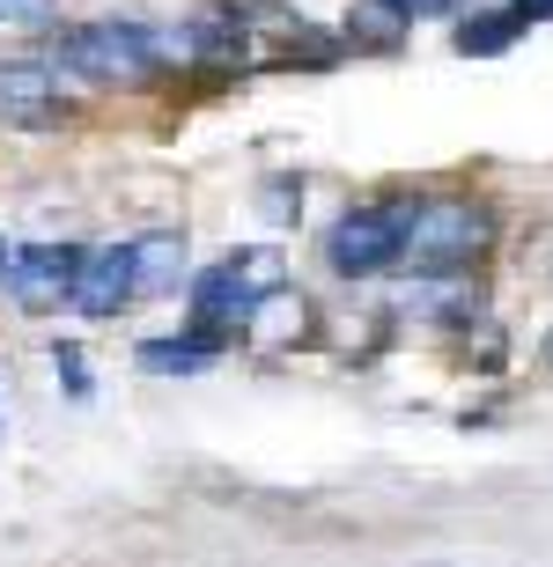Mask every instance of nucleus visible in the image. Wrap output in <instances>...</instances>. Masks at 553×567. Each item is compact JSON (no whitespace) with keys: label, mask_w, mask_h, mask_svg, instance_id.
Masks as SVG:
<instances>
[{"label":"nucleus","mask_w":553,"mask_h":567,"mask_svg":"<svg viewBox=\"0 0 553 567\" xmlns=\"http://www.w3.org/2000/svg\"><path fill=\"white\" fill-rule=\"evenodd\" d=\"M74 104L60 96V74L44 60H0V126L22 133H60Z\"/></svg>","instance_id":"nucleus-5"},{"label":"nucleus","mask_w":553,"mask_h":567,"mask_svg":"<svg viewBox=\"0 0 553 567\" xmlns=\"http://www.w3.org/2000/svg\"><path fill=\"white\" fill-rule=\"evenodd\" d=\"M8 251H16V244H8V236H0V280H8Z\"/></svg>","instance_id":"nucleus-19"},{"label":"nucleus","mask_w":553,"mask_h":567,"mask_svg":"<svg viewBox=\"0 0 553 567\" xmlns=\"http://www.w3.org/2000/svg\"><path fill=\"white\" fill-rule=\"evenodd\" d=\"M222 266H229L244 288L266 302V295H280V288H296V274H288V258H280V244H244V251H222Z\"/></svg>","instance_id":"nucleus-12"},{"label":"nucleus","mask_w":553,"mask_h":567,"mask_svg":"<svg viewBox=\"0 0 553 567\" xmlns=\"http://www.w3.org/2000/svg\"><path fill=\"white\" fill-rule=\"evenodd\" d=\"M82 258H89V244H16L0 295H8L16 310H30V317L60 310L66 295H74V280H82Z\"/></svg>","instance_id":"nucleus-4"},{"label":"nucleus","mask_w":553,"mask_h":567,"mask_svg":"<svg viewBox=\"0 0 553 567\" xmlns=\"http://www.w3.org/2000/svg\"><path fill=\"white\" fill-rule=\"evenodd\" d=\"M52 8L60 0H0V22L8 30H38V22H52Z\"/></svg>","instance_id":"nucleus-15"},{"label":"nucleus","mask_w":553,"mask_h":567,"mask_svg":"<svg viewBox=\"0 0 553 567\" xmlns=\"http://www.w3.org/2000/svg\"><path fill=\"white\" fill-rule=\"evenodd\" d=\"M258 207L274 214L280 229H288V221H303V177H266V185H258Z\"/></svg>","instance_id":"nucleus-14"},{"label":"nucleus","mask_w":553,"mask_h":567,"mask_svg":"<svg viewBox=\"0 0 553 567\" xmlns=\"http://www.w3.org/2000/svg\"><path fill=\"white\" fill-rule=\"evenodd\" d=\"M406 30H413V22H406L399 8H383V0H362V8H347L340 44H347V52H399Z\"/></svg>","instance_id":"nucleus-11"},{"label":"nucleus","mask_w":553,"mask_h":567,"mask_svg":"<svg viewBox=\"0 0 553 567\" xmlns=\"http://www.w3.org/2000/svg\"><path fill=\"white\" fill-rule=\"evenodd\" d=\"M399 310L421 317V324H443V332H480L488 324V295L472 280H413L399 295Z\"/></svg>","instance_id":"nucleus-8"},{"label":"nucleus","mask_w":553,"mask_h":567,"mask_svg":"<svg viewBox=\"0 0 553 567\" xmlns=\"http://www.w3.org/2000/svg\"><path fill=\"white\" fill-rule=\"evenodd\" d=\"M383 8H399L406 22H428V16H465L472 0H383Z\"/></svg>","instance_id":"nucleus-16"},{"label":"nucleus","mask_w":553,"mask_h":567,"mask_svg":"<svg viewBox=\"0 0 553 567\" xmlns=\"http://www.w3.org/2000/svg\"><path fill=\"white\" fill-rule=\"evenodd\" d=\"M413 207H421V192H383V199L347 207L340 221L325 229V274H332V280H383V274H399Z\"/></svg>","instance_id":"nucleus-3"},{"label":"nucleus","mask_w":553,"mask_h":567,"mask_svg":"<svg viewBox=\"0 0 553 567\" xmlns=\"http://www.w3.org/2000/svg\"><path fill=\"white\" fill-rule=\"evenodd\" d=\"M229 354V347H214V339H199V332H185V324H177V332H155V339H141V347H133V361H141V369H149V377H207L214 361Z\"/></svg>","instance_id":"nucleus-9"},{"label":"nucleus","mask_w":553,"mask_h":567,"mask_svg":"<svg viewBox=\"0 0 553 567\" xmlns=\"http://www.w3.org/2000/svg\"><path fill=\"white\" fill-rule=\"evenodd\" d=\"M539 369L553 377V324H546V339H539Z\"/></svg>","instance_id":"nucleus-18"},{"label":"nucleus","mask_w":553,"mask_h":567,"mask_svg":"<svg viewBox=\"0 0 553 567\" xmlns=\"http://www.w3.org/2000/svg\"><path fill=\"white\" fill-rule=\"evenodd\" d=\"M141 295H133V236L126 244H89L82 258V280L66 295V310L82 317V324H111L119 310H133Z\"/></svg>","instance_id":"nucleus-6"},{"label":"nucleus","mask_w":553,"mask_h":567,"mask_svg":"<svg viewBox=\"0 0 553 567\" xmlns=\"http://www.w3.org/2000/svg\"><path fill=\"white\" fill-rule=\"evenodd\" d=\"M524 30H532V22L516 16L510 0H502V8H465V16L450 22V52H465V60H502Z\"/></svg>","instance_id":"nucleus-10"},{"label":"nucleus","mask_w":553,"mask_h":567,"mask_svg":"<svg viewBox=\"0 0 553 567\" xmlns=\"http://www.w3.org/2000/svg\"><path fill=\"white\" fill-rule=\"evenodd\" d=\"M52 377H60V391L74 405H89L96 399V377H89V354L74 347V339H52Z\"/></svg>","instance_id":"nucleus-13"},{"label":"nucleus","mask_w":553,"mask_h":567,"mask_svg":"<svg viewBox=\"0 0 553 567\" xmlns=\"http://www.w3.org/2000/svg\"><path fill=\"white\" fill-rule=\"evenodd\" d=\"M502 244V214L480 192H421L406 229V274L413 280H472Z\"/></svg>","instance_id":"nucleus-2"},{"label":"nucleus","mask_w":553,"mask_h":567,"mask_svg":"<svg viewBox=\"0 0 553 567\" xmlns=\"http://www.w3.org/2000/svg\"><path fill=\"white\" fill-rule=\"evenodd\" d=\"M38 60L52 74H66V82L141 89L171 60H185V30L155 16H96V22H74V30H52Z\"/></svg>","instance_id":"nucleus-1"},{"label":"nucleus","mask_w":553,"mask_h":567,"mask_svg":"<svg viewBox=\"0 0 553 567\" xmlns=\"http://www.w3.org/2000/svg\"><path fill=\"white\" fill-rule=\"evenodd\" d=\"M510 8H516L524 22H553V0H510Z\"/></svg>","instance_id":"nucleus-17"},{"label":"nucleus","mask_w":553,"mask_h":567,"mask_svg":"<svg viewBox=\"0 0 553 567\" xmlns=\"http://www.w3.org/2000/svg\"><path fill=\"white\" fill-rule=\"evenodd\" d=\"M192 274H199V266H192V244H185L177 229L133 236V295H141V302H163V295H177Z\"/></svg>","instance_id":"nucleus-7"}]
</instances>
